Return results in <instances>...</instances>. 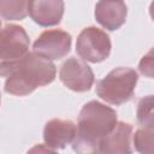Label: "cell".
<instances>
[{
    "instance_id": "8",
    "label": "cell",
    "mask_w": 154,
    "mask_h": 154,
    "mask_svg": "<svg viewBox=\"0 0 154 154\" xmlns=\"http://www.w3.org/2000/svg\"><path fill=\"white\" fill-rule=\"evenodd\" d=\"M77 132V126L69 119H51L43 129V140L46 146L52 149H64L72 143Z\"/></svg>"
},
{
    "instance_id": "7",
    "label": "cell",
    "mask_w": 154,
    "mask_h": 154,
    "mask_svg": "<svg viewBox=\"0 0 154 154\" xmlns=\"http://www.w3.org/2000/svg\"><path fill=\"white\" fill-rule=\"evenodd\" d=\"M59 78L65 87L73 91H88L94 84V73L90 66L75 57L65 60L59 71Z\"/></svg>"
},
{
    "instance_id": "5",
    "label": "cell",
    "mask_w": 154,
    "mask_h": 154,
    "mask_svg": "<svg viewBox=\"0 0 154 154\" xmlns=\"http://www.w3.org/2000/svg\"><path fill=\"white\" fill-rule=\"evenodd\" d=\"M111 38L96 26L84 28L76 41L77 54L89 63H101L111 54Z\"/></svg>"
},
{
    "instance_id": "15",
    "label": "cell",
    "mask_w": 154,
    "mask_h": 154,
    "mask_svg": "<svg viewBox=\"0 0 154 154\" xmlns=\"http://www.w3.org/2000/svg\"><path fill=\"white\" fill-rule=\"evenodd\" d=\"M140 72L149 78H154V47L142 57L138 63Z\"/></svg>"
},
{
    "instance_id": "17",
    "label": "cell",
    "mask_w": 154,
    "mask_h": 154,
    "mask_svg": "<svg viewBox=\"0 0 154 154\" xmlns=\"http://www.w3.org/2000/svg\"><path fill=\"white\" fill-rule=\"evenodd\" d=\"M149 14H150V17H152V19L154 20V1L150 4V6H149Z\"/></svg>"
},
{
    "instance_id": "9",
    "label": "cell",
    "mask_w": 154,
    "mask_h": 154,
    "mask_svg": "<svg viewBox=\"0 0 154 154\" xmlns=\"http://www.w3.org/2000/svg\"><path fill=\"white\" fill-rule=\"evenodd\" d=\"M64 1L61 0H34L29 1V16L41 26H53L61 22Z\"/></svg>"
},
{
    "instance_id": "2",
    "label": "cell",
    "mask_w": 154,
    "mask_h": 154,
    "mask_svg": "<svg viewBox=\"0 0 154 154\" xmlns=\"http://www.w3.org/2000/svg\"><path fill=\"white\" fill-rule=\"evenodd\" d=\"M0 73L2 77H6V93L25 96L36 88L52 83L55 78L57 69L51 60L30 52L19 61L0 70Z\"/></svg>"
},
{
    "instance_id": "10",
    "label": "cell",
    "mask_w": 154,
    "mask_h": 154,
    "mask_svg": "<svg viewBox=\"0 0 154 154\" xmlns=\"http://www.w3.org/2000/svg\"><path fill=\"white\" fill-rule=\"evenodd\" d=\"M132 125L118 122L116 128L103 138L101 154H132Z\"/></svg>"
},
{
    "instance_id": "4",
    "label": "cell",
    "mask_w": 154,
    "mask_h": 154,
    "mask_svg": "<svg viewBox=\"0 0 154 154\" xmlns=\"http://www.w3.org/2000/svg\"><path fill=\"white\" fill-rule=\"evenodd\" d=\"M30 40L23 26L7 24L1 29L0 38V70L19 61L28 54Z\"/></svg>"
},
{
    "instance_id": "14",
    "label": "cell",
    "mask_w": 154,
    "mask_h": 154,
    "mask_svg": "<svg viewBox=\"0 0 154 154\" xmlns=\"http://www.w3.org/2000/svg\"><path fill=\"white\" fill-rule=\"evenodd\" d=\"M137 122L142 126L154 128V95L142 97L137 105Z\"/></svg>"
},
{
    "instance_id": "1",
    "label": "cell",
    "mask_w": 154,
    "mask_h": 154,
    "mask_svg": "<svg viewBox=\"0 0 154 154\" xmlns=\"http://www.w3.org/2000/svg\"><path fill=\"white\" fill-rule=\"evenodd\" d=\"M117 123V113L112 107L96 100L87 102L78 116L72 149L77 154H101V143Z\"/></svg>"
},
{
    "instance_id": "11",
    "label": "cell",
    "mask_w": 154,
    "mask_h": 154,
    "mask_svg": "<svg viewBox=\"0 0 154 154\" xmlns=\"http://www.w3.org/2000/svg\"><path fill=\"white\" fill-rule=\"evenodd\" d=\"M126 5L123 1H99L95 5V19L105 29L114 31L126 20Z\"/></svg>"
},
{
    "instance_id": "16",
    "label": "cell",
    "mask_w": 154,
    "mask_h": 154,
    "mask_svg": "<svg viewBox=\"0 0 154 154\" xmlns=\"http://www.w3.org/2000/svg\"><path fill=\"white\" fill-rule=\"evenodd\" d=\"M26 154H58L54 149L49 148L48 146L45 144H36L34 147H31Z\"/></svg>"
},
{
    "instance_id": "3",
    "label": "cell",
    "mask_w": 154,
    "mask_h": 154,
    "mask_svg": "<svg viewBox=\"0 0 154 154\" xmlns=\"http://www.w3.org/2000/svg\"><path fill=\"white\" fill-rule=\"evenodd\" d=\"M137 72L130 67H117L96 85V94L111 105H122L132 99L137 84Z\"/></svg>"
},
{
    "instance_id": "13",
    "label": "cell",
    "mask_w": 154,
    "mask_h": 154,
    "mask_svg": "<svg viewBox=\"0 0 154 154\" xmlns=\"http://www.w3.org/2000/svg\"><path fill=\"white\" fill-rule=\"evenodd\" d=\"M134 146L140 154H154V128L137 129L134 135Z\"/></svg>"
},
{
    "instance_id": "6",
    "label": "cell",
    "mask_w": 154,
    "mask_h": 154,
    "mask_svg": "<svg viewBox=\"0 0 154 154\" xmlns=\"http://www.w3.org/2000/svg\"><path fill=\"white\" fill-rule=\"evenodd\" d=\"M72 38L71 35L60 29H51L41 32L32 45V49L36 54L48 59H61L71 49Z\"/></svg>"
},
{
    "instance_id": "12",
    "label": "cell",
    "mask_w": 154,
    "mask_h": 154,
    "mask_svg": "<svg viewBox=\"0 0 154 154\" xmlns=\"http://www.w3.org/2000/svg\"><path fill=\"white\" fill-rule=\"evenodd\" d=\"M29 13V1L25 0H1L0 14L5 20H20Z\"/></svg>"
}]
</instances>
